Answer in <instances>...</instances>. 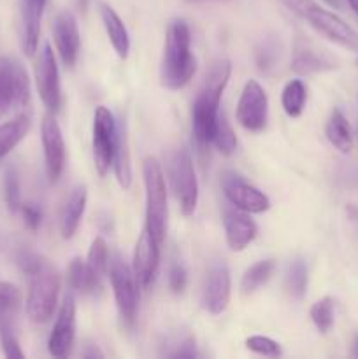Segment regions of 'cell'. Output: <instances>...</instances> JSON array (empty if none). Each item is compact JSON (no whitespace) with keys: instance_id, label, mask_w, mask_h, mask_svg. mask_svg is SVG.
<instances>
[{"instance_id":"obj_4","label":"cell","mask_w":358,"mask_h":359,"mask_svg":"<svg viewBox=\"0 0 358 359\" xmlns=\"http://www.w3.org/2000/svg\"><path fill=\"white\" fill-rule=\"evenodd\" d=\"M284 7L300 20L307 21L309 27L314 28L318 34L336 42L340 48L358 53V32L351 28L344 20H340L332 11L325 9L314 0H281Z\"/></svg>"},{"instance_id":"obj_11","label":"cell","mask_w":358,"mask_h":359,"mask_svg":"<svg viewBox=\"0 0 358 359\" xmlns=\"http://www.w3.org/2000/svg\"><path fill=\"white\" fill-rule=\"evenodd\" d=\"M116 121L109 109L97 107L93 116V160L98 175L104 177L112 165L116 144Z\"/></svg>"},{"instance_id":"obj_3","label":"cell","mask_w":358,"mask_h":359,"mask_svg":"<svg viewBox=\"0 0 358 359\" xmlns=\"http://www.w3.org/2000/svg\"><path fill=\"white\" fill-rule=\"evenodd\" d=\"M192 34L185 20H174L167 28L161 56L160 81L167 90H181L197 72V60L192 53Z\"/></svg>"},{"instance_id":"obj_1","label":"cell","mask_w":358,"mask_h":359,"mask_svg":"<svg viewBox=\"0 0 358 359\" xmlns=\"http://www.w3.org/2000/svg\"><path fill=\"white\" fill-rule=\"evenodd\" d=\"M18 265L28 277L27 316L32 323L41 325L51 319L58 304L60 276L55 266L32 251L18 255Z\"/></svg>"},{"instance_id":"obj_35","label":"cell","mask_w":358,"mask_h":359,"mask_svg":"<svg viewBox=\"0 0 358 359\" xmlns=\"http://www.w3.org/2000/svg\"><path fill=\"white\" fill-rule=\"evenodd\" d=\"M246 347H248L251 353L260 354V356H265V358L281 356V346L276 342V340L269 339V337H262V335L249 337V339L246 340Z\"/></svg>"},{"instance_id":"obj_43","label":"cell","mask_w":358,"mask_h":359,"mask_svg":"<svg viewBox=\"0 0 358 359\" xmlns=\"http://www.w3.org/2000/svg\"><path fill=\"white\" fill-rule=\"evenodd\" d=\"M347 4H350V7L354 11V14L358 16V0H347Z\"/></svg>"},{"instance_id":"obj_40","label":"cell","mask_w":358,"mask_h":359,"mask_svg":"<svg viewBox=\"0 0 358 359\" xmlns=\"http://www.w3.org/2000/svg\"><path fill=\"white\" fill-rule=\"evenodd\" d=\"M0 344H2V351L7 358H25V353L21 351L20 342H18L14 332H7L0 335Z\"/></svg>"},{"instance_id":"obj_22","label":"cell","mask_w":358,"mask_h":359,"mask_svg":"<svg viewBox=\"0 0 358 359\" xmlns=\"http://www.w3.org/2000/svg\"><path fill=\"white\" fill-rule=\"evenodd\" d=\"M291 69L297 74H300V76H307V74L337 69V62L332 56H329L323 51H318V49L297 46L295 48L293 62H291Z\"/></svg>"},{"instance_id":"obj_2","label":"cell","mask_w":358,"mask_h":359,"mask_svg":"<svg viewBox=\"0 0 358 359\" xmlns=\"http://www.w3.org/2000/svg\"><path fill=\"white\" fill-rule=\"evenodd\" d=\"M232 65L227 60H218L211 65L202 88L193 102L192 130L200 149L207 147L213 140L214 126L220 114V100L225 86L230 79Z\"/></svg>"},{"instance_id":"obj_38","label":"cell","mask_w":358,"mask_h":359,"mask_svg":"<svg viewBox=\"0 0 358 359\" xmlns=\"http://www.w3.org/2000/svg\"><path fill=\"white\" fill-rule=\"evenodd\" d=\"M165 356L168 358H197L199 356V351H197L195 340L192 337H185L183 340H179L174 346V351L167 353Z\"/></svg>"},{"instance_id":"obj_33","label":"cell","mask_w":358,"mask_h":359,"mask_svg":"<svg viewBox=\"0 0 358 359\" xmlns=\"http://www.w3.org/2000/svg\"><path fill=\"white\" fill-rule=\"evenodd\" d=\"M4 198H6L7 209L11 212H18L21 209V186L20 175L16 168L9 167L4 175Z\"/></svg>"},{"instance_id":"obj_25","label":"cell","mask_w":358,"mask_h":359,"mask_svg":"<svg viewBox=\"0 0 358 359\" xmlns=\"http://www.w3.org/2000/svg\"><path fill=\"white\" fill-rule=\"evenodd\" d=\"M67 283L77 293L90 294L98 287L100 277L91 270V266L86 262L76 258L70 262L69 269H67Z\"/></svg>"},{"instance_id":"obj_30","label":"cell","mask_w":358,"mask_h":359,"mask_svg":"<svg viewBox=\"0 0 358 359\" xmlns=\"http://www.w3.org/2000/svg\"><path fill=\"white\" fill-rule=\"evenodd\" d=\"M211 144H214L216 149L220 151L221 154H225V156H230L235 151V147H237V137H235L234 128H232L230 123L227 121V116H225L223 112L218 114Z\"/></svg>"},{"instance_id":"obj_10","label":"cell","mask_w":358,"mask_h":359,"mask_svg":"<svg viewBox=\"0 0 358 359\" xmlns=\"http://www.w3.org/2000/svg\"><path fill=\"white\" fill-rule=\"evenodd\" d=\"M237 121L248 132H262L269 118V98L256 81L244 84L237 104Z\"/></svg>"},{"instance_id":"obj_14","label":"cell","mask_w":358,"mask_h":359,"mask_svg":"<svg viewBox=\"0 0 358 359\" xmlns=\"http://www.w3.org/2000/svg\"><path fill=\"white\" fill-rule=\"evenodd\" d=\"M74 339H76V302L74 298L65 297L58 311L53 332L48 340L49 354L55 358H67L72 351Z\"/></svg>"},{"instance_id":"obj_6","label":"cell","mask_w":358,"mask_h":359,"mask_svg":"<svg viewBox=\"0 0 358 359\" xmlns=\"http://www.w3.org/2000/svg\"><path fill=\"white\" fill-rule=\"evenodd\" d=\"M30 98V79L18 60L0 56V116L20 109Z\"/></svg>"},{"instance_id":"obj_13","label":"cell","mask_w":358,"mask_h":359,"mask_svg":"<svg viewBox=\"0 0 358 359\" xmlns=\"http://www.w3.org/2000/svg\"><path fill=\"white\" fill-rule=\"evenodd\" d=\"M41 139L42 147H44L46 174H48L49 181L56 182L62 175L63 167H65V144H63V135L58 121L53 114H46L42 119Z\"/></svg>"},{"instance_id":"obj_5","label":"cell","mask_w":358,"mask_h":359,"mask_svg":"<svg viewBox=\"0 0 358 359\" xmlns=\"http://www.w3.org/2000/svg\"><path fill=\"white\" fill-rule=\"evenodd\" d=\"M142 175L146 188V230L161 245L167 231V188L160 161L147 156L142 163Z\"/></svg>"},{"instance_id":"obj_9","label":"cell","mask_w":358,"mask_h":359,"mask_svg":"<svg viewBox=\"0 0 358 359\" xmlns=\"http://www.w3.org/2000/svg\"><path fill=\"white\" fill-rule=\"evenodd\" d=\"M35 84H37L39 97L51 114L58 112L62 105V88H60V72L56 58L49 42L42 44L39 53L37 65H35Z\"/></svg>"},{"instance_id":"obj_8","label":"cell","mask_w":358,"mask_h":359,"mask_svg":"<svg viewBox=\"0 0 358 359\" xmlns=\"http://www.w3.org/2000/svg\"><path fill=\"white\" fill-rule=\"evenodd\" d=\"M109 277L119 318L126 326H132L137 314V280L132 269L116 255L109 265Z\"/></svg>"},{"instance_id":"obj_21","label":"cell","mask_w":358,"mask_h":359,"mask_svg":"<svg viewBox=\"0 0 358 359\" xmlns=\"http://www.w3.org/2000/svg\"><path fill=\"white\" fill-rule=\"evenodd\" d=\"M98 11H100L102 23H104V28L107 32V37L111 41V46L114 48L116 55L125 60L130 51V37L125 23L118 16V13L111 6H107V4H98Z\"/></svg>"},{"instance_id":"obj_29","label":"cell","mask_w":358,"mask_h":359,"mask_svg":"<svg viewBox=\"0 0 358 359\" xmlns=\"http://www.w3.org/2000/svg\"><path fill=\"white\" fill-rule=\"evenodd\" d=\"M307 102V88L300 79H291L281 95V105L290 118H298Z\"/></svg>"},{"instance_id":"obj_12","label":"cell","mask_w":358,"mask_h":359,"mask_svg":"<svg viewBox=\"0 0 358 359\" xmlns=\"http://www.w3.org/2000/svg\"><path fill=\"white\" fill-rule=\"evenodd\" d=\"M221 188L228 202L248 214H262L269 210L270 200L258 188L249 184L244 177L227 172L221 179Z\"/></svg>"},{"instance_id":"obj_26","label":"cell","mask_w":358,"mask_h":359,"mask_svg":"<svg viewBox=\"0 0 358 359\" xmlns=\"http://www.w3.org/2000/svg\"><path fill=\"white\" fill-rule=\"evenodd\" d=\"M28 130H30V119L27 116H18L0 125V160H4L27 137Z\"/></svg>"},{"instance_id":"obj_31","label":"cell","mask_w":358,"mask_h":359,"mask_svg":"<svg viewBox=\"0 0 358 359\" xmlns=\"http://www.w3.org/2000/svg\"><path fill=\"white\" fill-rule=\"evenodd\" d=\"M307 283H309V276H307V265H305L304 259L297 258L290 263L288 266V273H286V287L288 291L291 293V297L295 298H302L307 291Z\"/></svg>"},{"instance_id":"obj_46","label":"cell","mask_w":358,"mask_h":359,"mask_svg":"<svg viewBox=\"0 0 358 359\" xmlns=\"http://www.w3.org/2000/svg\"><path fill=\"white\" fill-rule=\"evenodd\" d=\"M190 2H223V0H190Z\"/></svg>"},{"instance_id":"obj_23","label":"cell","mask_w":358,"mask_h":359,"mask_svg":"<svg viewBox=\"0 0 358 359\" xmlns=\"http://www.w3.org/2000/svg\"><path fill=\"white\" fill-rule=\"evenodd\" d=\"M21 304H23V294L20 287L11 283H0V335L14 332Z\"/></svg>"},{"instance_id":"obj_34","label":"cell","mask_w":358,"mask_h":359,"mask_svg":"<svg viewBox=\"0 0 358 359\" xmlns=\"http://www.w3.org/2000/svg\"><path fill=\"white\" fill-rule=\"evenodd\" d=\"M86 263L91 266V270H93L100 279L109 270L107 244H105V241L102 237H97L93 242H91V248L90 251H88Z\"/></svg>"},{"instance_id":"obj_44","label":"cell","mask_w":358,"mask_h":359,"mask_svg":"<svg viewBox=\"0 0 358 359\" xmlns=\"http://www.w3.org/2000/svg\"><path fill=\"white\" fill-rule=\"evenodd\" d=\"M77 7H79L81 11H86V7H88V0H77Z\"/></svg>"},{"instance_id":"obj_37","label":"cell","mask_w":358,"mask_h":359,"mask_svg":"<svg viewBox=\"0 0 358 359\" xmlns=\"http://www.w3.org/2000/svg\"><path fill=\"white\" fill-rule=\"evenodd\" d=\"M186 284H188V273L179 263H174L168 270V286H171L172 293H183L186 290Z\"/></svg>"},{"instance_id":"obj_24","label":"cell","mask_w":358,"mask_h":359,"mask_svg":"<svg viewBox=\"0 0 358 359\" xmlns=\"http://www.w3.org/2000/svg\"><path fill=\"white\" fill-rule=\"evenodd\" d=\"M112 165H114V174L119 186L123 189H128L130 184H132V165H130V146L125 123H119L116 126V144L114 154H112Z\"/></svg>"},{"instance_id":"obj_36","label":"cell","mask_w":358,"mask_h":359,"mask_svg":"<svg viewBox=\"0 0 358 359\" xmlns=\"http://www.w3.org/2000/svg\"><path fill=\"white\" fill-rule=\"evenodd\" d=\"M276 60H277L276 44H274L272 41L263 42L262 48H258V51H256V63H258V69L263 70V72L272 69Z\"/></svg>"},{"instance_id":"obj_41","label":"cell","mask_w":358,"mask_h":359,"mask_svg":"<svg viewBox=\"0 0 358 359\" xmlns=\"http://www.w3.org/2000/svg\"><path fill=\"white\" fill-rule=\"evenodd\" d=\"M83 358H88V359H93V358H104V354H102L100 351H98V347L90 346V347H88V349L84 351V353H83Z\"/></svg>"},{"instance_id":"obj_7","label":"cell","mask_w":358,"mask_h":359,"mask_svg":"<svg viewBox=\"0 0 358 359\" xmlns=\"http://www.w3.org/2000/svg\"><path fill=\"white\" fill-rule=\"evenodd\" d=\"M171 181L183 214L192 216L199 203V182H197L192 156L186 149H178L172 156Z\"/></svg>"},{"instance_id":"obj_20","label":"cell","mask_w":358,"mask_h":359,"mask_svg":"<svg viewBox=\"0 0 358 359\" xmlns=\"http://www.w3.org/2000/svg\"><path fill=\"white\" fill-rule=\"evenodd\" d=\"M86 186H76L70 191L69 198L65 200V205L62 209V217H60V230H62L63 238H72L77 231L81 219H83L84 209H86Z\"/></svg>"},{"instance_id":"obj_28","label":"cell","mask_w":358,"mask_h":359,"mask_svg":"<svg viewBox=\"0 0 358 359\" xmlns=\"http://www.w3.org/2000/svg\"><path fill=\"white\" fill-rule=\"evenodd\" d=\"M274 270H276V262H274V259H262V262L249 266V269L246 270L244 276H242V280H241L242 293L251 294L255 293L256 290H260L263 284L269 283Z\"/></svg>"},{"instance_id":"obj_18","label":"cell","mask_w":358,"mask_h":359,"mask_svg":"<svg viewBox=\"0 0 358 359\" xmlns=\"http://www.w3.org/2000/svg\"><path fill=\"white\" fill-rule=\"evenodd\" d=\"M223 226L227 244L232 251H244L256 237V224L248 212L241 209H227L223 214Z\"/></svg>"},{"instance_id":"obj_17","label":"cell","mask_w":358,"mask_h":359,"mask_svg":"<svg viewBox=\"0 0 358 359\" xmlns=\"http://www.w3.org/2000/svg\"><path fill=\"white\" fill-rule=\"evenodd\" d=\"M204 304L211 314L218 316L230 304V272L223 263L213 265L207 272L204 286Z\"/></svg>"},{"instance_id":"obj_27","label":"cell","mask_w":358,"mask_h":359,"mask_svg":"<svg viewBox=\"0 0 358 359\" xmlns=\"http://www.w3.org/2000/svg\"><path fill=\"white\" fill-rule=\"evenodd\" d=\"M326 139L329 142L336 147L340 153H350L351 147H353V135H351V128L347 119L344 118V114L340 111H333L330 116L329 123H326Z\"/></svg>"},{"instance_id":"obj_32","label":"cell","mask_w":358,"mask_h":359,"mask_svg":"<svg viewBox=\"0 0 358 359\" xmlns=\"http://www.w3.org/2000/svg\"><path fill=\"white\" fill-rule=\"evenodd\" d=\"M336 304L330 297L321 298L311 307V319L318 332L329 333L333 326V314H336Z\"/></svg>"},{"instance_id":"obj_16","label":"cell","mask_w":358,"mask_h":359,"mask_svg":"<svg viewBox=\"0 0 358 359\" xmlns=\"http://www.w3.org/2000/svg\"><path fill=\"white\" fill-rule=\"evenodd\" d=\"M53 39H55L56 51H58L63 65H76L81 49V37L76 16L72 13L63 11L56 16L55 23H53Z\"/></svg>"},{"instance_id":"obj_45","label":"cell","mask_w":358,"mask_h":359,"mask_svg":"<svg viewBox=\"0 0 358 359\" xmlns=\"http://www.w3.org/2000/svg\"><path fill=\"white\" fill-rule=\"evenodd\" d=\"M353 354H354V356L358 358V335H357V339H354V349H353Z\"/></svg>"},{"instance_id":"obj_39","label":"cell","mask_w":358,"mask_h":359,"mask_svg":"<svg viewBox=\"0 0 358 359\" xmlns=\"http://www.w3.org/2000/svg\"><path fill=\"white\" fill-rule=\"evenodd\" d=\"M21 216H23L25 224L27 228H30L32 231L39 230L42 223V212L39 207H35L34 203H21Z\"/></svg>"},{"instance_id":"obj_42","label":"cell","mask_w":358,"mask_h":359,"mask_svg":"<svg viewBox=\"0 0 358 359\" xmlns=\"http://www.w3.org/2000/svg\"><path fill=\"white\" fill-rule=\"evenodd\" d=\"M323 2L329 4L333 9H340V7H343V0H323Z\"/></svg>"},{"instance_id":"obj_15","label":"cell","mask_w":358,"mask_h":359,"mask_svg":"<svg viewBox=\"0 0 358 359\" xmlns=\"http://www.w3.org/2000/svg\"><path fill=\"white\" fill-rule=\"evenodd\" d=\"M160 248L161 245L154 241L153 235L144 228L135 244L132 266L137 286H140L142 290H146V287H150L153 284L158 270V263H160Z\"/></svg>"},{"instance_id":"obj_19","label":"cell","mask_w":358,"mask_h":359,"mask_svg":"<svg viewBox=\"0 0 358 359\" xmlns=\"http://www.w3.org/2000/svg\"><path fill=\"white\" fill-rule=\"evenodd\" d=\"M46 2L48 0H23V9H21V46L28 56L37 51L39 35H41V21L44 14Z\"/></svg>"}]
</instances>
